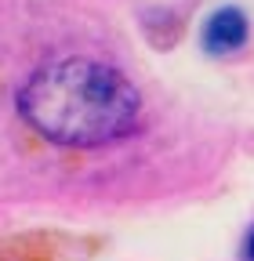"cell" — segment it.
<instances>
[{
    "label": "cell",
    "mask_w": 254,
    "mask_h": 261,
    "mask_svg": "<svg viewBox=\"0 0 254 261\" xmlns=\"http://www.w3.org/2000/svg\"><path fill=\"white\" fill-rule=\"evenodd\" d=\"M15 106L40 138L66 149L113 145L142 123V94L127 73L84 55L33 69L18 87Z\"/></svg>",
    "instance_id": "1"
},
{
    "label": "cell",
    "mask_w": 254,
    "mask_h": 261,
    "mask_svg": "<svg viewBox=\"0 0 254 261\" xmlns=\"http://www.w3.org/2000/svg\"><path fill=\"white\" fill-rule=\"evenodd\" d=\"M240 261H254V225L247 228V236L240 243Z\"/></svg>",
    "instance_id": "3"
},
{
    "label": "cell",
    "mask_w": 254,
    "mask_h": 261,
    "mask_svg": "<svg viewBox=\"0 0 254 261\" xmlns=\"http://www.w3.org/2000/svg\"><path fill=\"white\" fill-rule=\"evenodd\" d=\"M247 40H250V18H247L240 8H233V4L211 11L207 22H204V29H200L204 51H207V55H218V58L240 51Z\"/></svg>",
    "instance_id": "2"
}]
</instances>
